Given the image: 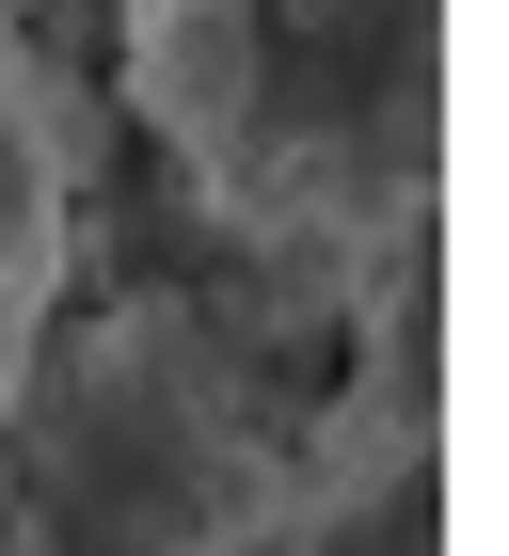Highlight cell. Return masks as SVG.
<instances>
[{
	"label": "cell",
	"mask_w": 509,
	"mask_h": 556,
	"mask_svg": "<svg viewBox=\"0 0 509 556\" xmlns=\"http://www.w3.org/2000/svg\"><path fill=\"white\" fill-rule=\"evenodd\" d=\"M127 112L271 255H414L446 191V0H127Z\"/></svg>",
	"instance_id": "cell-1"
},
{
	"label": "cell",
	"mask_w": 509,
	"mask_h": 556,
	"mask_svg": "<svg viewBox=\"0 0 509 556\" xmlns=\"http://www.w3.org/2000/svg\"><path fill=\"white\" fill-rule=\"evenodd\" d=\"M48 287H64V143H48L33 80L0 64V397L48 334Z\"/></svg>",
	"instance_id": "cell-2"
}]
</instances>
